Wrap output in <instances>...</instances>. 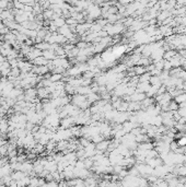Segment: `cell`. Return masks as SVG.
I'll list each match as a JSON object with an SVG mask.
<instances>
[{"label": "cell", "instance_id": "3", "mask_svg": "<svg viewBox=\"0 0 186 187\" xmlns=\"http://www.w3.org/2000/svg\"><path fill=\"white\" fill-rule=\"evenodd\" d=\"M48 61L49 60H47V59L42 55V56H40V57L35 58V59L32 61V64H33L34 66H45L48 64Z\"/></svg>", "mask_w": 186, "mask_h": 187}, {"label": "cell", "instance_id": "16", "mask_svg": "<svg viewBox=\"0 0 186 187\" xmlns=\"http://www.w3.org/2000/svg\"><path fill=\"white\" fill-rule=\"evenodd\" d=\"M38 180L40 178H37V177H31L30 180V186H38Z\"/></svg>", "mask_w": 186, "mask_h": 187}, {"label": "cell", "instance_id": "17", "mask_svg": "<svg viewBox=\"0 0 186 187\" xmlns=\"http://www.w3.org/2000/svg\"><path fill=\"white\" fill-rule=\"evenodd\" d=\"M135 71L137 75H142V73H145L146 72V68L145 67H136Z\"/></svg>", "mask_w": 186, "mask_h": 187}, {"label": "cell", "instance_id": "13", "mask_svg": "<svg viewBox=\"0 0 186 187\" xmlns=\"http://www.w3.org/2000/svg\"><path fill=\"white\" fill-rule=\"evenodd\" d=\"M150 77H151V75H150V72H147V73H142L141 77H140V79H139V81L140 82H149V80H150Z\"/></svg>", "mask_w": 186, "mask_h": 187}, {"label": "cell", "instance_id": "8", "mask_svg": "<svg viewBox=\"0 0 186 187\" xmlns=\"http://www.w3.org/2000/svg\"><path fill=\"white\" fill-rule=\"evenodd\" d=\"M51 21H53V23H54L58 29L66 24V20H65V18L62 17H57L56 19H54V20H51Z\"/></svg>", "mask_w": 186, "mask_h": 187}, {"label": "cell", "instance_id": "18", "mask_svg": "<svg viewBox=\"0 0 186 187\" xmlns=\"http://www.w3.org/2000/svg\"><path fill=\"white\" fill-rule=\"evenodd\" d=\"M66 0H51V4H59L60 6L61 4H64Z\"/></svg>", "mask_w": 186, "mask_h": 187}, {"label": "cell", "instance_id": "6", "mask_svg": "<svg viewBox=\"0 0 186 187\" xmlns=\"http://www.w3.org/2000/svg\"><path fill=\"white\" fill-rule=\"evenodd\" d=\"M148 164L151 167H157L162 164V161L159 158H151V159H148Z\"/></svg>", "mask_w": 186, "mask_h": 187}, {"label": "cell", "instance_id": "14", "mask_svg": "<svg viewBox=\"0 0 186 187\" xmlns=\"http://www.w3.org/2000/svg\"><path fill=\"white\" fill-rule=\"evenodd\" d=\"M169 11H163V12H161V13L159 14V17H158V20L159 21H163V20H165L166 18H169V15L170 14L168 13Z\"/></svg>", "mask_w": 186, "mask_h": 187}, {"label": "cell", "instance_id": "4", "mask_svg": "<svg viewBox=\"0 0 186 187\" xmlns=\"http://www.w3.org/2000/svg\"><path fill=\"white\" fill-rule=\"evenodd\" d=\"M43 56H44L47 60H54L55 58L57 57V55L55 54L54 49H46V51H43Z\"/></svg>", "mask_w": 186, "mask_h": 187}, {"label": "cell", "instance_id": "15", "mask_svg": "<svg viewBox=\"0 0 186 187\" xmlns=\"http://www.w3.org/2000/svg\"><path fill=\"white\" fill-rule=\"evenodd\" d=\"M176 142H177V144H179V147H185L186 146V136L183 135V136L181 137V138H179Z\"/></svg>", "mask_w": 186, "mask_h": 187}, {"label": "cell", "instance_id": "20", "mask_svg": "<svg viewBox=\"0 0 186 187\" xmlns=\"http://www.w3.org/2000/svg\"><path fill=\"white\" fill-rule=\"evenodd\" d=\"M1 70H2V62L0 61V71H1Z\"/></svg>", "mask_w": 186, "mask_h": 187}, {"label": "cell", "instance_id": "19", "mask_svg": "<svg viewBox=\"0 0 186 187\" xmlns=\"http://www.w3.org/2000/svg\"><path fill=\"white\" fill-rule=\"evenodd\" d=\"M132 1V0H119V4L126 6V4H130Z\"/></svg>", "mask_w": 186, "mask_h": 187}, {"label": "cell", "instance_id": "11", "mask_svg": "<svg viewBox=\"0 0 186 187\" xmlns=\"http://www.w3.org/2000/svg\"><path fill=\"white\" fill-rule=\"evenodd\" d=\"M87 100H88V102L91 104V103H93V102H96V100H99V96L96 95L95 93L91 92V93H89L88 95H87Z\"/></svg>", "mask_w": 186, "mask_h": 187}, {"label": "cell", "instance_id": "9", "mask_svg": "<svg viewBox=\"0 0 186 187\" xmlns=\"http://www.w3.org/2000/svg\"><path fill=\"white\" fill-rule=\"evenodd\" d=\"M62 78H64L62 73H54V72H51V77H49V80H51V82H58V81H60V80H62Z\"/></svg>", "mask_w": 186, "mask_h": 187}, {"label": "cell", "instance_id": "10", "mask_svg": "<svg viewBox=\"0 0 186 187\" xmlns=\"http://www.w3.org/2000/svg\"><path fill=\"white\" fill-rule=\"evenodd\" d=\"M176 51H166V53H164V55H163V58H165V60H171L172 58H174L176 56Z\"/></svg>", "mask_w": 186, "mask_h": 187}, {"label": "cell", "instance_id": "1", "mask_svg": "<svg viewBox=\"0 0 186 187\" xmlns=\"http://www.w3.org/2000/svg\"><path fill=\"white\" fill-rule=\"evenodd\" d=\"M87 14H88V20H94L96 18H99L102 14V10L99 8L98 4H90L87 9Z\"/></svg>", "mask_w": 186, "mask_h": 187}, {"label": "cell", "instance_id": "7", "mask_svg": "<svg viewBox=\"0 0 186 187\" xmlns=\"http://www.w3.org/2000/svg\"><path fill=\"white\" fill-rule=\"evenodd\" d=\"M11 176L14 180H19L21 178H23L24 176H26V174L24 173L23 171H14V173L11 174Z\"/></svg>", "mask_w": 186, "mask_h": 187}, {"label": "cell", "instance_id": "2", "mask_svg": "<svg viewBox=\"0 0 186 187\" xmlns=\"http://www.w3.org/2000/svg\"><path fill=\"white\" fill-rule=\"evenodd\" d=\"M42 55H43V51H42L41 49H38V48L36 47H32L31 48V51L26 55V58L30 61H33L35 58L40 57Z\"/></svg>", "mask_w": 186, "mask_h": 187}, {"label": "cell", "instance_id": "5", "mask_svg": "<svg viewBox=\"0 0 186 187\" xmlns=\"http://www.w3.org/2000/svg\"><path fill=\"white\" fill-rule=\"evenodd\" d=\"M108 144H110L108 141L102 140V141L98 142V144H96L95 147H96V150H98V151H100V152H104V151H106V150L108 149Z\"/></svg>", "mask_w": 186, "mask_h": 187}, {"label": "cell", "instance_id": "12", "mask_svg": "<svg viewBox=\"0 0 186 187\" xmlns=\"http://www.w3.org/2000/svg\"><path fill=\"white\" fill-rule=\"evenodd\" d=\"M152 144L151 143H141L140 146H138L137 148H138L139 150H142V151H147V150H151L152 149Z\"/></svg>", "mask_w": 186, "mask_h": 187}]
</instances>
